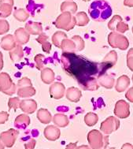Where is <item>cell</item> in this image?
<instances>
[{
    "label": "cell",
    "instance_id": "obj_12",
    "mask_svg": "<svg viewBox=\"0 0 133 149\" xmlns=\"http://www.w3.org/2000/svg\"><path fill=\"white\" fill-rule=\"evenodd\" d=\"M13 6L8 3H2L0 4V17H6L11 14Z\"/></svg>",
    "mask_w": 133,
    "mask_h": 149
},
{
    "label": "cell",
    "instance_id": "obj_20",
    "mask_svg": "<svg viewBox=\"0 0 133 149\" xmlns=\"http://www.w3.org/2000/svg\"><path fill=\"white\" fill-rule=\"evenodd\" d=\"M8 118V114L6 112H0V123L5 122Z\"/></svg>",
    "mask_w": 133,
    "mask_h": 149
},
{
    "label": "cell",
    "instance_id": "obj_8",
    "mask_svg": "<svg viewBox=\"0 0 133 149\" xmlns=\"http://www.w3.org/2000/svg\"><path fill=\"white\" fill-rule=\"evenodd\" d=\"M26 30L28 33L31 34H39L42 32V26L40 23L35 22H29L26 24Z\"/></svg>",
    "mask_w": 133,
    "mask_h": 149
},
{
    "label": "cell",
    "instance_id": "obj_16",
    "mask_svg": "<svg viewBox=\"0 0 133 149\" xmlns=\"http://www.w3.org/2000/svg\"><path fill=\"white\" fill-rule=\"evenodd\" d=\"M38 118H39V121L42 122H44V118H45L46 123V122H49L51 121V114L46 110L41 109L38 112Z\"/></svg>",
    "mask_w": 133,
    "mask_h": 149
},
{
    "label": "cell",
    "instance_id": "obj_11",
    "mask_svg": "<svg viewBox=\"0 0 133 149\" xmlns=\"http://www.w3.org/2000/svg\"><path fill=\"white\" fill-rule=\"evenodd\" d=\"M76 10H77L76 4L73 2H64L61 6V10L62 12H70L74 14Z\"/></svg>",
    "mask_w": 133,
    "mask_h": 149
},
{
    "label": "cell",
    "instance_id": "obj_21",
    "mask_svg": "<svg viewBox=\"0 0 133 149\" xmlns=\"http://www.w3.org/2000/svg\"><path fill=\"white\" fill-rule=\"evenodd\" d=\"M2 3H8L10 5H14V0H0V4Z\"/></svg>",
    "mask_w": 133,
    "mask_h": 149
},
{
    "label": "cell",
    "instance_id": "obj_14",
    "mask_svg": "<svg viewBox=\"0 0 133 149\" xmlns=\"http://www.w3.org/2000/svg\"><path fill=\"white\" fill-rule=\"evenodd\" d=\"M14 17L17 20L20 21V22H25L28 19V17L29 16L27 12L23 9H19V10H15V12L14 13Z\"/></svg>",
    "mask_w": 133,
    "mask_h": 149
},
{
    "label": "cell",
    "instance_id": "obj_1",
    "mask_svg": "<svg viewBox=\"0 0 133 149\" xmlns=\"http://www.w3.org/2000/svg\"><path fill=\"white\" fill-rule=\"evenodd\" d=\"M62 60L63 68L65 73L76 79L78 83L84 81L85 78L95 75L98 72L96 63L75 54H63Z\"/></svg>",
    "mask_w": 133,
    "mask_h": 149
},
{
    "label": "cell",
    "instance_id": "obj_18",
    "mask_svg": "<svg viewBox=\"0 0 133 149\" xmlns=\"http://www.w3.org/2000/svg\"><path fill=\"white\" fill-rule=\"evenodd\" d=\"M20 100L18 98H12L9 100V108L17 109L20 107Z\"/></svg>",
    "mask_w": 133,
    "mask_h": 149
},
{
    "label": "cell",
    "instance_id": "obj_15",
    "mask_svg": "<svg viewBox=\"0 0 133 149\" xmlns=\"http://www.w3.org/2000/svg\"><path fill=\"white\" fill-rule=\"evenodd\" d=\"M51 90H54V92H51L52 93L51 95L54 97V95L56 94V92H58V95L60 97L63 96V92H64V86L62 84H55L52 85Z\"/></svg>",
    "mask_w": 133,
    "mask_h": 149
},
{
    "label": "cell",
    "instance_id": "obj_24",
    "mask_svg": "<svg viewBox=\"0 0 133 149\" xmlns=\"http://www.w3.org/2000/svg\"><path fill=\"white\" fill-rule=\"evenodd\" d=\"M83 1H84V2H88V1H90V0H83Z\"/></svg>",
    "mask_w": 133,
    "mask_h": 149
},
{
    "label": "cell",
    "instance_id": "obj_3",
    "mask_svg": "<svg viewBox=\"0 0 133 149\" xmlns=\"http://www.w3.org/2000/svg\"><path fill=\"white\" fill-rule=\"evenodd\" d=\"M76 24V17H73L70 12H63V14L57 17V21L55 22L56 27L64 29L65 30L73 29Z\"/></svg>",
    "mask_w": 133,
    "mask_h": 149
},
{
    "label": "cell",
    "instance_id": "obj_17",
    "mask_svg": "<svg viewBox=\"0 0 133 149\" xmlns=\"http://www.w3.org/2000/svg\"><path fill=\"white\" fill-rule=\"evenodd\" d=\"M10 29L9 23L6 20H0V35L7 33Z\"/></svg>",
    "mask_w": 133,
    "mask_h": 149
},
{
    "label": "cell",
    "instance_id": "obj_6",
    "mask_svg": "<svg viewBox=\"0 0 133 149\" xmlns=\"http://www.w3.org/2000/svg\"><path fill=\"white\" fill-rule=\"evenodd\" d=\"M16 46V41L12 35L6 36L1 40V47L6 51H12Z\"/></svg>",
    "mask_w": 133,
    "mask_h": 149
},
{
    "label": "cell",
    "instance_id": "obj_2",
    "mask_svg": "<svg viewBox=\"0 0 133 149\" xmlns=\"http://www.w3.org/2000/svg\"><path fill=\"white\" fill-rule=\"evenodd\" d=\"M89 14L95 22H105L111 16L112 8L106 1L97 0L90 5Z\"/></svg>",
    "mask_w": 133,
    "mask_h": 149
},
{
    "label": "cell",
    "instance_id": "obj_5",
    "mask_svg": "<svg viewBox=\"0 0 133 149\" xmlns=\"http://www.w3.org/2000/svg\"><path fill=\"white\" fill-rule=\"evenodd\" d=\"M14 36H15L14 39H15L16 43L20 45L25 44L29 40V34L27 32V30H25L23 28H20L18 29H17L14 33Z\"/></svg>",
    "mask_w": 133,
    "mask_h": 149
},
{
    "label": "cell",
    "instance_id": "obj_4",
    "mask_svg": "<svg viewBox=\"0 0 133 149\" xmlns=\"http://www.w3.org/2000/svg\"><path fill=\"white\" fill-rule=\"evenodd\" d=\"M0 91L9 95H13L16 91V86L7 73L0 74Z\"/></svg>",
    "mask_w": 133,
    "mask_h": 149
},
{
    "label": "cell",
    "instance_id": "obj_10",
    "mask_svg": "<svg viewBox=\"0 0 133 149\" xmlns=\"http://www.w3.org/2000/svg\"><path fill=\"white\" fill-rule=\"evenodd\" d=\"M18 95L20 97H28L32 96L35 93V91L33 88V87L28 86L24 87V88H19L17 91Z\"/></svg>",
    "mask_w": 133,
    "mask_h": 149
},
{
    "label": "cell",
    "instance_id": "obj_7",
    "mask_svg": "<svg viewBox=\"0 0 133 149\" xmlns=\"http://www.w3.org/2000/svg\"><path fill=\"white\" fill-rule=\"evenodd\" d=\"M20 107L25 112L32 114L35 111V109H36V103L33 100H23L20 103Z\"/></svg>",
    "mask_w": 133,
    "mask_h": 149
},
{
    "label": "cell",
    "instance_id": "obj_19",
    "mask_svg": "<svg viewBox=\"0 0 133 149\" xmlns=\"http://www.w3.org/2000/svg\"><path fill=\"white\" fill-rule=\"evenodd\" d=\"M31 86L32 84H31V81L28 80V78H23L21 79V81H19V83H18V86L19 88H24V87H28Z\"/></svg>",
    "mask_w": 133,
    "mask_h": 149
},
{
    "label": "cell",
    "instance_id": "obj_23",
    "mask_svg": "<svg viewBox=\"0 0 133 149\" xmlns=\"http://www.w3.org/2000/svg\"><path fill=\"white\" fill-rule=\"evenodd\" d=\"M3 67V54L0 52V70Z\"/></svg>",
    "mask_w": 133,
    "mask_h": 149
},
{
    "label": "cell",
    "instance_id": "obj_9",
    "mask_svg": "<svg viewBox=\"0 0 133 149\" xmlns=\"http://www.w3.org/2000/svg\"><path fill=\"white\" fill-rule=\"evenodd\" d=\"M10 56L13 62H17L23 57V52L21 46H17L15 47L14 50H12L10 53Z\"/></svg>",
    "mask_w": 133,
    "mask_h": 149
},
{
    "label": "cell",
    "instance_id": "obj_13",
    "mask_svg": "<svg viewBox=\"0 0 133 149\" xmlns=\"http://www.w3.org/2000/svg\"><path fill=\"white\" fill-rule=\"evenodd\" d=\"M76 24L79 26L86 25L88 23V22H89V19L87 17V14H85L84 12H80V13H78V14H76Z\"/></svg>",
    "mask_w": 133,
    "mask_h": 149
},
{
    "label": "cell",
    "instance_id": "obj_22",
    "mask_svg": "<svg viewBox=\"0 0 133 149\" xmlns=\"http://www.w3.org/2000/svg\"><path fill=\"white\" fill-rule=\"evenodd\" d=\"M125 4L128 6H133V0H125Z\"/></svg>",
    "mask_w": 133,
    "mask_h": 149
}]
</instances>
